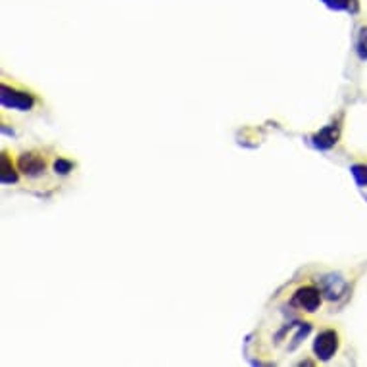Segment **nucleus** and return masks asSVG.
<instances>
[{
	"label": "nucleus",
	"instance_id": "nucleus-1",
	"mask_svg": "<svg viewBox=\"0 0 367 367\" xmlns=\"http://www.w3.org/2000/svg\"><path fill=\"white\" fill-rule=\"evenodd\" d=\"M13 170L20 175L23 185L31 190H50L56 189L62 179L67 177L73 171V164L64 156L43 150V148H31L21 152Z\"/></svg>",
	"mask_w": 367,
	"mask_h": 367
}]
</instances>
